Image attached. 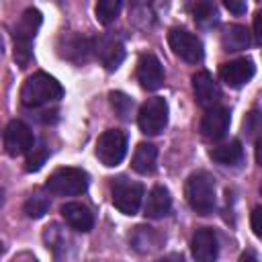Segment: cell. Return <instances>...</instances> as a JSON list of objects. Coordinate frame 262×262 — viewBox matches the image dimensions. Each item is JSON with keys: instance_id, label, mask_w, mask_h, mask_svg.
<instances>
[{"instance_id": "cell-24", "label": "cell", "mask_w": 262, "mask_h": 262, "mask_svg": "<svg viewBox=\"0 0 262 262\" xmlns=\"http://www.w3.org/2000/svg\"><path fill=\"white\" fill-rule=\"evenodd\" d=\"M23 209H25V213H27L29 219H39V217H43L49 211V199L43 196V194H39V192H35V194H31L27 199V203H25Z\"/></svg>"}, {"instance_id": "cell-9", "label": "cell", "mask_w": 262, "mask_h": 262, "mask_svg": "<svg viewBox=\"0 0 262 262\" xmlns=\"http://www.w3.org/2000/svg\"><path fill=\"white\" fill-rule=\"evenodd\" d=\"M35 145V137H33V131L27 123L14 119L6 125L4 129V149L8 156H23V154H29L31 147Z\"/></svg>"}, {"instance_id": "cell-22", "label": "cell", "mask_w": 262, "mask_h": 262, "mask_svg": "<svg viewBox=\"0 0 262 262\" xmlns=\"http://www.w3.org/2000/svg\"><path fill=\"white\" fill-rule=\"evenodd\" d=\"M186 8L199 25H211L217 20V6L213 0H186Z\"/></svg>"}, {"instance_id": "cell-28", "label": "cell", "mask_w": 262, "mask_h": 262, "mask_svg": "<svg viewBox=\"0 0 262 262\" xmlns=\"http://www.w3.org/2000/svg\"><path fill=\"white\" fill-rule=\"evenodd\" d=\"M260 213H262V209H260V207H256V209L252 211V229H254V233H256V235H262V227H260Z\"/></svg>"}, {"instance_id": "cell-13", "label": "cell", "mask_w": 262, "mask_h": 262, "mask_svg": "<svg viewBox=\"0 0 262 262\" xmlns=\"http://www.w3.org/2000/svg\"><path fill=\"white\" fill-rule=\"evenodd\" d=\"M254 72H256V68H254L252 59H246V57H239V59L219 66V78L231 88H239V86L248 84L252 80Z\"/></svg>"}, {"instance_id": "cell-17", "label": "cell", "mask_w": 262, "mask_h": 262, "mask_svg": "<svg viewBox=\"0 0 262 262\" xmlns=\"http://www.w3.org/2000/svg\"><path fill=\"white\" fill-rule=\"evenodd\" d=\"M61 217L74 231H90L94 227V215L92 211L82 203H66L61 205Z\"/></svg>"}, {"instance_id": "cell-14", "label": "cell", "mask_w": 262, "mask_h": 262, "mask_svg": "<svg viewBox=\"0 0 262 262\" xmlns=\"http://www.w3.org/2000/svg\"><path fill=\"white\" fill-rule=\"evenodd\" d=\"M192 92H194L196 102H199L203 108L215 106V104L221 100V88H219V84L213 80V76H211L209 72H196V74L192 76Z\"/></svg>"}, {"instance_id": "cell-20", "label": "cell", "mask_w": 262, "mask_h": 262, "mask_svg": "<svg viewBox=\"0 0 262 262\" xmlns=\"http://www.w3.org/2000/svg\"><path fill=\"white\" fill-rule=\"evenodd\" d=\"M156 162H158V147L151 143H139L135 147L131 166L135 172L139 174H151L156 170Z\"/></svg>"}, {"instance_id": "cell-27", "label": "cell", "mask_w": 262, "mask_h": 262, "mask_svg": "<svg viewBox=\"0 0 262 262\" xmlns=\"http://www.w3.org/2000/svg\"><path fill=\"white\" fill-rule=\"evenodd\" d=\"M223 6L233 14H244L246 12V0H223Z\"/></svg>"}, {"instance_id": "cell-3", "label": "cell", "mask_w": 262, "mask_h": 262, "mask_svg": "<svg viewBox=\"0 0 262 262\" xmlns=\"http://www.w3.org/2000/svg\"><path fill=\"white\" fill-rule=\"evenodd\" d=\"M184 196L192 211L199 215H209L215 209V182L207 172H194L186 178Z\"/></svg>"}, {"instance_id": "cell-1", "label": "cell", "mask_w": 262, "mask_h": 262, "mask_svg": "<svg viewBox=\"0 0 262 262\" xmlns=\"http://www.w3.org/2000/svg\"><path fill=\"white\" fill-rule=\"evenodd\" d=\"M63 96V88L61 84L45 74V72H37L33 76H29L20 88V102L27 106V108H39V106H45L49 102H55Z\"/></svg>"}, {"instance_id": "cell-11", "label": "cell", "mask_w": 262, "mask_h": 262, "mask_svg": "<svg viewBox=\"0 0 262 262\" xmlns=\"http://www.w3.org/2000/svg\"><path fill=\"white\" fill-rule=\"evenodd\" d=\"M229 129V111L225 106H209L201 119V135L207 139H221Z\"/></svg>"}, {"instance_id": "cell-29", "label": "cell", "mask_w": 262, "mask_h": 262, "mask_svg": "<svg viewBox=\"0 0 262 262\" xmlns=\"http://www.w3.org/2000/svg\"><path fill=\"white\" fill-rule=\"evenodd\" d=\"M2 201H4V192L0 190V207H2Z\"/></svg>"}, {"instance_id": "cell-10", "label": "cell", "mask_w": 262, "mask_h": 262, "mask_svg": "<svg viewBox=\"0 0 262 262\" xmlns=\"http://www.w3.org/2000/svg\"><path fill=\"white\" fill-rule=\"evenodd\" d=\"M92 55H96V59L108 70H117L125 57V49H123V43L115 37H108V35H100L96 39H92Z\"/></svg>"}, {"instance_id": "cell-8", "label": "cell", "mask_w": 262, "mask_h": 262, "mask_svg": "<svg viewBox=\"0 0 262 262\" xmlns=\"http://www.w3.org/2000/svg\"><path fill=\"white\" fill-rule=\"evenodd\" d=\"M168 43L170 49L174 51V55H178L182 61L186 63H196L203 59V43L196 35H192L186 29H170L168 33Z\"/></svg>"}, {"instance_id": "cell-19", "label": "cell", "mask_w": 262, "mask_h": 262, "mask_svg": "<svg viewBox=\"0 0 262 262\" xmlns=\"http://www.w3.org/2000/svg\"><path fill=\"white\" fill-rule=\"evenodd\" d=\"M250 45V31L242 25H229L221 33V47L225 51H242Z\"/></svg>"}, {"instance_id": "cell-25", "label": "cell", "mask_w": 262, "mask_h": 262, "mask_svg": "<svg viewBox=\"0 0 262 262\" xmlns=\"http://www.w3.org/2000/svg\"><path fill=\"white\" fill-rule=\"evenodd\" d=\"M49 158V149L45 145H39V147H31V156L27 158V164H25V170L27 172H37L41 170V166L45 164V160Z\"/></svg>"}, {"instance_id": "cell-12", "label": "cell", "mask_w": 262, "mask_h": 262, "mask_svg": "<svg viewBox=\"0 0 262 262\" xmlns=\"http://www.w3.org/2000/svg\"><path fill=\"white\" fill-rule=\"evenodd\" d=\"M137 80L145 90H158L164 84V68L154 53H143L137 59Z\"/></svg>"}, {"instance_id": "cell-23", "label": "cell", "mask_w": 262, "mask_h": 262, "mask_svg": "<svg viewBox=\"0 0 262 262\" xmlns=\"http://www.w3.org/2000/svg\"><path fill=\"white\" fill-rule=\"evenodd\" d=\"M123 8V0H98L96 2V18L100 25H111L117 20L119 12Z\"/></svg>"}, {"instance_id": "cell-30", "label": "cell", "mask_w": 262, "mask_h": 262, "mask_svg": "<svg viewBox=\"0 0 262 262\" xmlns=\"http://www.w3.org/2000/svg\"><path fill=\"white\" fill-rule=\"evenodd\" d=\"M2 252H4V246H2V242H0V254H2Z\"/></svg>"}, {"instance_id": "cell-5", "label": "cell", "mask_w": 262, "mask_h": 262, "mask_svg": "<svg viewBox=\"0 0 262 262\" xmlns=\"http://www.w3.org/2000/svg\"><path fill=\"white\" fill-rule=\"evenodd\" d=\"M137 125L145 135L162 133L164 127L168 125V102L162 96L147 98L137 113Z\"/></svg>"}, {"instance_id": "cell-18", "label": "cell", "mask_w": 262, "mask_h": 262, "mask_svg": "<svg viewBox=\"0 0 262 262\" xmlns=\"http://www.w3.org/2000/svg\"><path fill=\"white\" fill-rule=\"evenodd\" d=\"M172 209V196L168 192V188L164 186H154L147 194V201H145V215L149 219H162L170 213Z\"/></svg>"}, {"instance_id": "cell-26", "label": "cell", "mask_w": 262, "mask_h": 262, "mask_svg": "<svg viewBox=\"0 0 262 262\" xmlns=\"http://www.w3.org/2000/svg\"><path fill=\"white\" fill-rule=\"evenodd\" d=\"M111 102L121 119H129L131 108H133V100L129 96H125L123 92H111Z\"/></svg>"}, {"instance_id": "cell-15", "label": "cell", "mask_w": 262, "mask_h": 262, "mask_svg": "<svg viewBox=\"0 0 262 262\" xmlns=\"http://www.w3.org/2000/svg\"><path fill=\"white\" fill-rule=\"evenodd\" d=\"M190 250H192V256L201 262H211L217 258V252H219V244H217V235L211 227H199L192 235V242H190Z\"/></svg>"}, {"instance_id": "cell-4", "label": "cell", "mask_w": 262, "mask_h": 262, "mask_svg": "<svg viewBox=\"0 0 262 262\" xmlns=\"http://www.w3.org/2000/svg\"><path fill=\"white\" fill-rule=\"evenodd\" d=\"M88 186V174L80 168H57L45 182V188L57 196L82 194Z\"/></svg>"}, {"instance_id": "cell-2", "label": "cell", "mask_w": 262, "mask_h": 262, "mask_svg": "<svg viewBox=\"0 0 262 262\" xmlns=\"http://www.w3.org/2000/svg\"><path fill=\"white\" fill-rule=\"evenodd\" d=\"M41 20H43V16L37 8H27L14 25V31H12V35H14V59L23 68L29 63V59L33 55L31 43L39 31V27H41Z\"/></svg>"}, {"instance_id": "cell-6", "label": "cell", "mask_w": 262, "mask_h": 262, "mask_svg": "<svg viewBox=\"0 0 262 262\" xmlns=\"http://www.w3.org/2000/svg\"><path fill=\"white\" fill-rule=\"evenodd\" d=\"M111 196H113V205L125 213V215H135L141 207V199H143V186L139 182H133L125 176H119L113 180L111 186Z\"/></svg>"}, {"instance_id": "cell-7", "label": "cell", "mask_w": 262, "mask_h": 262, "mask_svg": "<svg viewBox=\"0 0 262 262\" xmlns=\"http://www.w3.org/2000/svg\"><path fill=\"white\" fill-rule=\"evenodd\" d=\"M127 154V137L119 129H108L104 131L98 141H96V158L100 160L102 166L115 168L123 162Z\"/></svg>"}, {"instance_id": "cell-21", "label": "cell", "mask_w": 262, "mask_h": 262, "mask_svg": "<svg viewBox=\"0 0 262 262\" xmlns=\"http://www.w3.org/2000/svg\"><path fill=\"white\" fill-rule=\"evenodd\" d=\"M211 158L217 162V164H223V166H235L242 162L244 158V147L237 139L225 143V145H219L215 149H211Z\"/></svg>"}, {"instance_id": "cell-16", "label": "cell", "mask_w": 262, "mask_h": 262, "mask_svg": "<svg viewBox=\"0 0 262 262\" xmlns=\"http://www.w3.org/2000/svg\"><path fill=\"white\" fill-rule=\"evenodd\" d=\"M59 55L70 59V61H74V63H84V61H88L92 57V39L78 37V35L61 37Z\"/></svg>"}]
</instances>
